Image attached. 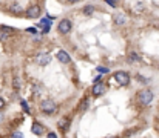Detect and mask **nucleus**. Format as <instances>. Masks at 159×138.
<instances>
[{"label":"nucleus","instance_id":"obj_29","mask_svg":"<svg viewBox=\"0 0 159 138\" xmlns=\"http://www.w3.org/2000/svg\"><path fill=\"white\" fill-rule=\"evenodd\" d=\"M2 118H3V115H2V114H0V121H2Z\"/></svg>","mask_w":159,"mask_h":138},{"label":"nucleus","instance_id":"obj_16","mask_svg":"<svg viewBox=\"0 0 159 138\" xmlns=\"http://www.w3.org/2000/svg\"><path fill=\"white\" fill-rule=\"evenodd\" d=\"M128 61H141V58H139V55H138V54L131 52V54L128 55Z\"/></svg>","mask_w":159,"mask_h":138},{"label":"nucleus","instance_id":"obj_23","mask_svg":"<svg viewBox=\"0 0 159 138\" xmlns=\"http://www.w3.org/2000/svg\"><path fill=\"white\" fill-rule=\"evenodd\" d=\"M105 2L108 3V5H110V6H113V8L116 6V2H114V0H105Z\"/></svg>","mask_w":159,"mask_h":138},{"label":"nucleus","instance_id":"obj_6","mask_svg":"<svg viewBox=\"0 0 159 138\" xmlns=\"http://www.w3.org/2000/svg\"><path fill=\"white\" fill-rule=\"evenodd\" d=\"M40 12H42L40 6L34 5V6H31V8H28V9H26V17H28V19H36V17H39V15H40Z\"/></svg>","mask_w":159,"mask_h":138},{"label":"nucleus","instance_id":"obj_5","mask_svg":"<svg viewBox=\"0 0 159 138\" xmlns=\"http://www.w3.org/2000/svg\"><path fill=\"white\" fill-rule=\"evenodd\" d=\"M91 92H93L94 97H102V95L107 92V85L104 83V82H99V83H96V85L93 86Z\"/></svg>","mask_w":159,"mask_h":138},{"label":"nucleus","instance_id":"obj_3","mask_svg":"<svg viewBox=\"0 0 159 138\" xmlns=\"http://www.w3.org/2000/svg\"><path fill=\"white\" fill-rule=\"evenodd\" d=\"M114 80L120 85V86H127L130 83V75L125 72V71H117L114 74Z\"/></svg>","mask_w":159,"mask_h":138},{"label":"nucleus","instance_id":"obj_31","mask_svg":"<svg viewBox=\"0 0 159 138\" xmlns=\"http://www.w3.org/2000/svg\"><path fill=\"white\" fill-rule=\"evenodd\" d=\"M114 2H117V0H114Z\"/></svg>","mask_w":159,"mask_h":138},{"label":"nucleus","instance_id":"obj_25","mask_svg":"<svg viewBox=\"0 0 159 138\" xmlns=\"http://www.w3.org/2000/svg\"><path fill=\"white\" fill-rule=\"evenodd\" d=\"M3 107H5V100L0 97V109H3Z\"/></svg>","mask_w":159,"mask_h":138},{"label":"nucleus","instance_id":"obj_18","mask_svg":"<svg viewBox=\"0 0 159 138\" xmlns=\"http://www.w3.org/2000/svg\"><path fill=\"white\" fill-rule=\"evenodd\" d=\"M39 25H40V26H50V25H51V22H50V19H42Z\"/></svg>","mask_w":159,"mask_h":138},{"label":"nucleus","instance_id":"obj_8","mask_svg":"<svg viewBox=\"0 0 159 138\" xmlns=\"http://www.w3.org/2000/svg\"><path fill=\"white\" fill-rule=\"evenodd\" d=\"M36 61H37V65H40V66H47V65H50L51 57H50L48 54H39L37 58H36Z\"/></svg>","mask_w":159,"mask_h":138},{"label":"nucleus","instance_id":"obj_20","mask_svg":"<svg viewBox=\"0 0 159 138\" xmlns=\"http://www.w3.org/2000/svg\"><path fill=\"white\" fill-rule=\"evenodd\" d=\"M98 71H99L101 74H108V72H110V69H108V68H104V66H99Z\"/></svg>","mask_w":159,"mask_h":138},{"label":"nucleus","instance_id":"obj_2","mask_svg":"<svg viewBox=\"0 0 159 138\" xmlns=\"http://www.w3.org/2000/svg\"><path fill=\"white\" fill-rule=\"evenodd\" d=\"M56 109H57V104L53 100H43L40 103V111L43 114H53V112H56Z\"/></svg>","mask_w":159,"mask_h":138},{"label":"nucleus","instance_id":"obj_12","mask_svg":"<svg viewBox=\"0 0 159 138\" xmlns=\"http://www.w3.org/2000/svg\"><path fill=\"white\" fill-rule=\"evenodd\" d=\"M12 86H14V89H16V91H19V89H20L22 83H20V78H19V77H14V78H12Z\"/></svg>","mask_w":159,"mask_h":138},{"label":"nucleus","instance_id":"obj_9","mask_svg":"<svg viewBox=\"0 0 159 138\" xmlns=\"http://www.w3.org/2000/svg\"><path fill=\"white\" fill-rule=\"evenodd\" d=\"M70 123H71V120H70L68 117H63V118H60V120L57 121V128H59L60 131H66L68 126H70Z\"/></svg>","mask_w":159,"mask_h":138},{"label":"nucleus","instance_id":"obj_19","mask_svg":"<svg viewBox=\"0 0 159 138\" xmlns=\"http://www.w3.org/2000/svg\"><path fill=\"white\" fill-rule=\"evenodd\" d=\"M8 37H9V34H8V32H3V31H0V40H2V42L8 40Z\"/></svg>","mask_w":159,"mask_h":138},{"label":"nucleus","instance_id":"obj_1","mask_svg":"<svg viewBox=\"0 0 159 138\" xmlns=\"http://www.w3.org/2000/svg\"><path fill=\"white\" fill-rule=\"evenodd\" d=\"M138 100L141 104H150L153 100V91L152 89H142L138 92Z\"/></svg>","mask_w":159,"mask_h":138},{"label":"nucleus","instance_id":"obj_28","mask_svg":"<svg viewBox=\"0 0 159 138\" xmlns=\"http://www.w3.org/2000/svg\"><path fill=\"white\" fill-rule=\"evenodd\" d=\"M156 128H158V131H159V118L156 120Z\"/></svg>","mask_w":159,"mask_h":138},{"label":"nucleus","instance_id":"obj_14","mask_svg":"<svg viewBox=\"0 0 159 138\" xmlns=\"http://www.w3.org/2000/svg\"><path fill=\"white\" fill-rule=\"evenodd\" d=\"M87 109H88V100L80 101V104H79V111H80V112H85Z\"/></svg>","mask_w":159,"mask_h":138},{"label":"nucleus","instance_id":"obj_21","mask_svg":"<svg viewBox=\"0 0 159 138\" xmlns=\"http://www.w3.org/2000/svg\"><path fill=\"white\" fill-rule=\"evenodd\" d=\"M0 29H2L3 32H14V29L9 28V26H0Z\"/></svg>","mask_w":159,"mask_h":138},{"label":"nucleus","instance_id":"obj_7","mask_svg":"<svg viewBox=\"0 0 159 138\" xmlns=\"http://www.w3.org/2000/svg\"><path fill=\"white\" fill-rule=\"evenodd\" d=\"M31 131H33V134L37 135V137H40V135L45 134V128H43L39 121H33V124H31Z\"/></svg>","mask_w":159,"mask_h":138},{"label":"nucleus","instance_id":"obj_11","mask_svg":"<svg viewBox=\"0 0 159 138\" xmlns=\"http://www.w3.org/2000/svg\"><path fill=\"white\" fill-rule=\"evenodd\" d=\"M114 22H116L117 25H124V23H125V15H124V14H116V15H114Z\"/></svg>","mask_w":159,"mask_h":138},{"label":"nucleus","instance_id":"obj_10","mask_svg":"<svg viewBox=\"0 0 159 138\" xmlns=\"http://www.w3.org/2000/svg\"><path fill=\"white\" fill-rule=\"evenodd\" d=\"M57 60H59L60 63H65V65H66V63H70L71 58H70V54H68V52L59 51V52H57Z\"/></svg>","mask_w":159,"mask_h":138},{"label":"nucleus","instance_id":"obj_27","mask_svg":"<svg viewBox=\"0 0 159 138\" xmlns=\"http://www.w3.org/2000/svg\"><path fill=\"white\" fill-rule=\"evenodd\" d=\"M68 2H70V3H77L79 0H68Z\"/></svg>","mask_w":159,"mask_h":138},{"label":"nucleus","instance_id":"obj_17","mask_svg":"<svg viewBox=\"0 0 159 138\" xmlns=\"http://www.w3.org/2000/svg\"><path fill=\"white\" fill-rule=\"evenodd\" d=\"M20 104H22V107H23V111H25L26 114H30V107H28V103H26L25 100H20Z\"/></svg>","mask_w":159,"mask_h":138},{"label":"nucleus","instance_id":"obj_13","mask_svg":"<svg viewBox=\"0 0 159 138\" xmlns=\"http://www.w3.org/2000/svg\"><path fill=\"white\" fill-rule=\"evenodd\" d=\"M94 12V6H91V5H87L85 8H84V14H87V15H91Z\"/></svg>","mask_w":159,"mask_h":138},{"label":"nucleus","instance_id":"obj_4","mask_svg":"<svg viewBox=\"0 0 159 138\" xmlns=\"http://www.w3.org/2000/svg\"><path fill=\"white\" fill-rule=\"evenodd\" d=\"M71 28H73V23H71V20H68V19L60 20V23H59V26H57V29H59L60 34H68V32L71 31Z\"/></svg>","mask_w":159,"mask_h":138},{"label":"nucleus","instance_id":"obj_22","mask_svg":"<svg viewBox=\"0 0 159 138\" xmlns=\"http://www.w3.org/2000/svg\"><path fill=\"white\" fill-rule=\"evenodd\" d=\"M11 138H23V135H22V132H14Z\"/></svg>","mask_w":159,"mask_h":138},{"label":"nucleus","instance_id":"obj_15","mask_svg":"<svg viewBox=\"0 0 159 138\" xmlns=\"http://www.w3.org/2000/svg\"><path fill=\"white\" fill-rule=\"evenodd\" d=\"M11 11H12L14 14H19V12L22 11V6L17 5V3H14V5H11Z\"/></svg>","mask_w":159,"mask_h":138},{"label":"nucleus","instance_id":"obj_26","mask_svg":"<svg viewBox=\"0 0 159 138\" xmlns=\"http://www.w3.org/2000/svg\"><path fill=\"white\" fill-rule=\"evenodd\" d=\"M26 31H28V32H33V34H36V28H28Z\"/></svg>","mask_w":159,"mask_h":138},{"label":"nucleus","instance_id":"obj_24","mask_svg":"<svg viewBox=\"0 0 159 138\" xmlns=\"http://www.w3.org/2000/svg\"><path fill=\"white\" fill-rule=\"evenodd\" d=\"M47 138H57V135H56L54 132H48V135H47Z\"/></svg>","mask_w":159,"mask_h":138},{"label":"nucleus","instance_id":"obj_30","mask_svg":"<svg viewBox=\"0 0 159 138\" xmlns=\"http://www.w3.org/2000/svg\"><path fill=\"white\" fill-rule=\"evenodd\" d=\"M158 29H159V25H158Z\"/></svg>","mask_w":159,"mask_h":138}]
</instances>
